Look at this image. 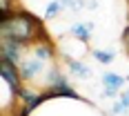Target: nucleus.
Listing matches in <instances>:
<instances>
[{
	"instance_id": "nucleus-1",
	"label": "nucleus",
	"mask_w": 129,
	"mask_h": 116,
	"mask_svg": "<svg viewBox=\"0 0 129 116\" xmlns=\"http://www.w3.org/2000/svg\"><path fill=\"white\" fill-rule=\"evenodd\" d=\"M0 38H13L31 47L40 40H47V36H45L42 22L36 16L27 11H13L7 18H0Z\"/></svg>"
},
{
	"instance_id": "nucleus-2",
	"label": "nucleus",
	"mask_w": 129,
	"mask_h": 116,
	"mask_svg": "<svg viewBox=\"0 0 129 116\" xmlns=\"http://www.w3.org/2000/svg\"><path fill=\"white\" fill-rule=\"evenodd\" d=\"M25 52H27V45L13 38H0V60H7V63L20 67V63L25 60Z\"/></svg>"
},
{
	"instance_id": "nucleus-3",
	"label": "nucleus",
	"mask_w": 129,
	"mask_h": 116,
	"mask_svg": "<svg viewBox=\"0 0 129 116\" xmlns=\"http://www.w3.org/2000/svg\"><path fill=\"white\" fill-rule=\"evenodd\" d=\"M0 74H2V80L9 85V89L13 91V96L18 98V94L22 91V76H20V69L16 65L7 63V60H0Z\"/></svg>"
},
{
	"instance_id": "nucleus-4",
	"label": "nucleus",
	"mask_w": 129,
	"mask_h": 116,
	"mask_svg": "<svg viewBox=\"0 0 129 116\" xmlns=\"http://www.w3.org/2000/svg\"><path fill=\"white\" fill-rule=\"evenodd\" d=\"M45 98H47V91H34V89L22 87V91L18 94V101H22V107H20V114L18 116H27L34 107H38Z\"/></svg>"
},
{
	"instance_id": "nucleus-5",
	"label": "nucleus",
	"mask_w": 129,
	"mask_h": 116,
	"mask_svg": "<svg viewBox=\"0 0 129 116\" xmlns=\"http://www.w3.org/2000/svg\"><path fill=\"white\" fill-rule=\"evenodd\" d=\"M18 69H20L22 80H34V78L45 69V60H40V58H36L34 54H29V56H25V60L20 63Z\"/></svg>"
},
{
	"instance_id": "nucleus-6",
	"label": "nucleus",
	"mask_w": 129,
	"mask_h": 116,
	"mask_svg": "<svg viewBox=\"0 0 129 116\" xmlns=\"http://www.w3.org/2000/svg\"><path fill=\"white\" fill-rule=\"evenodd\" d=\"M64 65L69 67V72H71L76 78H82V80H89L91 78V67H87L85 63H80V60H76V58L67 56V58H64Z\"/></svg>"
},
{
	"instance_id": "nucleus-7",
	"label": "nucleus",
	"mask_w": 129,
	"mask_h": 116,
	"mask_svg": "<svg viewBox=\"0 0 129 116\" xmlns=\"http://www.w3.org/2000/svg\"><path fill=\"white\" fill-rule=\"evenodd\" d=\"M91 31H93V22H76V25L69 27V34L76 36L78 40H82V42H87L91 38Z\"/></svg>"
},
{
	"instance_id": "nucleus-8",
	"label": "nucleus",
	"mask_w": 129,
	"mask_h": 116,
	"mask_svg": "<svg viewBox=\"0 0 129 116\" xmlns=\"http://www.w3.org/2000/svg\"><path fill=\"white\" fill-rule=\"evenodd\" d=\"M31 54L36 56V58H40V60H49V58H53V47L49 40H40V42H36L34 47H31Z\"/></svg>"
},
{
	"instance_id": "nucleus-9",
	"label": "nucleus",
	"mask_w": 129,
	"mask_h": 116,
	"mask_svg": "<svg viewBox=\"0 0 129 116\" xmlns=\"http://www.w3.org/2000/svg\"><path fill=\"white\" fill-rule=\"evenodd\" d=\"M64 85H69V80L60 74V69L49 67V72H47V89H58V87H64Z\"/></svg>"
},
{
	"instance_id": "nucleus-10",
	"label": "nucleus",
	"mask_w": 129,
	"mask_h": 116,
	"mask_svg": "<svg viewBox=\"0 0 129 116\" xmlns=\"http://www.w3.org/2000/svg\"><path fill=\"white\" fill-rule=\"evenodd\" d=\"M125 83H127V78L118 76V74H114V72H107V74L103 76V85L105 87H111V89H120Z\"/></svg>"
},
{
	"instance_id": "nucleus-11",
	"label": "nucleus",
	"mask_w": 129,
	"mask_h": 116,
	"mask_svg": "<svg viewBox=\"0 0 129 116\" xmlns=\"http://www.w3.org/2000/svg\"><path fill=\"white\" fill-rule=\"evenodd\" d=\"M60 11H62V2L60 0H51L47 5V9H45V18H56Z\"/></svg>"
},
{
	"instance_id": "nucleus-12",
	"label": "nucleus",
	"mask_w": 129,
	"mask_h": 116,
	"mask_svg": "<svg viewBox=\"0 0 129 116\" xmlns=\"http://www.w3.org/2000/svg\"><path fill=\"white\" fill-rule=\"evenodd\" d=\"M93 58L98 60V63H103V65H109V63H114V52H103V49H93Z\"/></svg>"
},
{
	"instance_id": "nucleus-13",
	"label": "nucleus",
	"mask_w": 129,
	"mask_h": 116,
	"mask_svg": "<svg viewBox=\"0 0 129 116\" xmlns=\"http://www.w3.org/2000/svg\"><path fill=\"white\" fill-rule=\"evenodd\" d=\"M62 9H71V11H80L87 7V0H60Z\"/></svg>"
},
{
	"instance_id": "nucleus-14",
	"label": "nucleus",
	"mask_w": 129,
	"mask_h": 116,
	"mask_svg": "<svg viewBox=\"0 0 129 116\" xmlns=\"http://www.w3.org/2000/svg\"><path fill=\"white\" fill-rule=\"evenodd\" d=\"M11 0H0V18H7V16H11L16 9H11Z\"/></svg>"
},
{
	"instance_id": "nucleus-15",
	"label": "nucleus",
	"mask_w": 129,
	"mask_h": 116,
	"mask_svg": "<svg viewBox=\"0 0 129 116\" xmlns=\"http://www.w3.org/2000/svg\"><path fill=\"white\" fill-rule=\"evenodd\" d=\"M127 109H129V107H125V105H122L120 101H118V103H114V107H111V116H120V114H127Z\"/></svg>"
},
{
	"instance_id": "nucleus-16",
	"label": "nucleus",
	"mask_w": 129,
	"mask_h": 116,
	"mask_svg": "<svg viewBox=\"0 0 129 116\" xmlns=\"http://www.w3.org/2000/svg\"><path fill=\"white\" fill-rule=\"evenodd\" d=\"M120 103L125 105V107H129V89L122 91V96H120Z\"/></svg>"
},
{
	"instance_id": "nucleus-17",
	"label": "nucleus",
	"mask_w": 129,
	"mask_h": 116,
	"mask_svg": "<svg viewBox=\"0 0 129 116\" xmlns=\"http://www.w3.org/2000/svg\"><path fill=\"white\" fill-rule=\"evenodd\" d=\"M116 91H118V89H111V87H105L103 96H107V98H114V96H116Z\"/></svg>"
},
{
	"instance_id": "nucleus-18",
	"label": "nucleus",
	"mask_w": 129,
	"mask_h": 116,
	"mask_svg": "<svg viewBox=\"0 0 129 116\" xmlns=\"http://www.w3.org/2000/svg\"><path fill=\"white\" fill-rule=\"evenodd\" d=\"M122 40H125V47H127V54H129V27L122 31Z\"/></svg>"
},
{
	"instance_id": "nucleus-19",
	"label": "nucleus",
	"mask_w": 129,
	"mask_h": 116,
	"mask_svg": "<svg viewBox=\"0 0 129 116\" xmlns=\"http://www.w3.org/2000/svg\"><path fill=\"white\" fill-rule=\"evenodd\" d=\"M87 7H89V9H98V2H96V0H89V5H87Z\"/></svg>"
}]
</instances>
